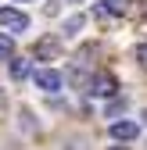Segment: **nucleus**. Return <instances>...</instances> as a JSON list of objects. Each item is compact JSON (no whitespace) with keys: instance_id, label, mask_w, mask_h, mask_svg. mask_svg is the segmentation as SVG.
I'll use <instances>...</instances> for the list:
<instances>
[{"instance_id":"f257e3e1","label":"nucleus","mask_w":147,"mask_h":150,"mask_svg":"<svg viewBox=\"0 0 147 150\" xmlns=\"http://www.w3.org/2000/svg\"><path fill=\"white\" fill-rule=\"evenodd\" d=\"M0 25L11 29V32H25L29 29V14L25 11H14V7H0Z\"/></svg>"},{"instance_id":"4468645a","label":"nucleus","mask_w":147,"mask_h":150,"mask_svg":"<svg viewBox=\"0 0 147 150\" xmlns=\"http://www.w3.org/2000/svg\"><path fill=\"white\" fill-rule=\"evenodd\" d=\"M143 122H147V111H143Z\"/></svg>"},{"instance_id":"0eeeda50","label":"nucleus","mask_w":147,"mask_h":150,"mask_svg":"<svg viewBox=\"0 0 147 150\" xmlns=\"http://www.w3.org/2000/svg\"><path fill=\"white\" fill-rule=\"evenodd\" d=\"M7 57H14V40L0 32V61H7Z\"/></svg>"},{"instance_id":"6e6552de","label":"nucleus","mask_w":147,"mask_h":150,"mask_svg":"<svg viewBox=\"0 0 147 150\" xmlns=\"http://www.w3.org/2000/svg\"><path fill=\"white\" fill-rule=\"evenodd\" d=\"M101 7H104L108 14H122L126 7H129V0H101Z\"/></svg>"},{"instance_id":"ddd939ff","label":"nucleus","mask_w":147,"mask_h":150,"mask_svg":"<svg viewBox=\"0 0 147 150\" xmlns=\"http://www.w3.org/2000/svg\"><path fill=\"white\" fill-rule=\"evenodd\" d=\"M72 4H83V0H72Z\"/></svg>"},{"instance_id":"9b49d317","label":"nucleus","mask_w":147,"mask_h":150,"mask_svg":"<svg viewBox=\"0 0 147 150\" xmlns=\"http://www.w3.org/2000/svg\"><path fill=\"white\" fill-rule=\"evenodd\" d=\"M136 61L147 68V43H140V47H136Z\"/></svg>"},{"instance_id":"1a4fd4ad","label":"nucleus","mask_w":147,"mask_h":150,"mask_svg":"<svg viewBox=\"0 0 147 150\" xmlns=\"http://www.w3.org/2000/svg\"><path fill=\"white\" fill-rule=\"evenodd\" d=\"M36 54H40V57L50 54V57H54V54H58V40H40V43H36Z\"/></svg>"},{"instance_id":"39448f33","label":"nucleus","mask_w":147,"mask_h":150,"mask_svg":"<svg viewBox=\"0 0 147 150\" xmlns=\"http://www.w3.org/2000/svg\"><path fill=\"white\" fill-rule=\"evenodd\" d=\"M11 79L14 82H25V79H32V64L22 57V61H11Z\"/></svg>"},{"instance_id":"f03ea898","label":"nucleus","mask_w":147,"mask_h":150,"mask_svg":"<svg viewBox=\"0 0 147 150\" xmlns=\"http://www.w3.org/2000/svg\"><path fill=\"white\" fill-rule=\"evenodd\" d=\"M32 82L40 86L43 93H61V71H54V68H40V71H32Z\"/></svg>"},{"instance_id":"423d86ee","label":"nucleus","mask_w":147,"mask_h":150,"mask_svg":"<svg viewBox=\"0 0 147 150\" xmlns=\"http://www.w3.org/2000/svg\"><path fill=\"white\" fill-rule=\"evenodd\" d=\"M86 25V18H83V11L79 14H72V18H65V25H61V32L65 36H79V29Z\"/></svg>"},{"instance_id":"f8f14e48","label":"nucleus","mask_w":147,"mask_h":150,"mask_svg":"<svg viewBox=\"0 0 147 150\" xmlns=\"http://www.w3.org/2000/svg\"><path fill=\"white\" fill-rule=\"evenodd\" d=\"M111 150H126V146H111Z\"/></svg>"},{"instance_id":"20e7f679","label":"nucleus","mask_w":147,"mask_h":150,"mask_svg":"<svg viewBox=\"0 0 147 150\" xmlns=\"http://www.w3.org/2000/svg\"><path fill=\"white\" fill-rule=\"evenodd\" d=\"M108 136L118 139V143L136 139V136H140V125H136V122H111V125H108Z\"/></svg>"},{"instance_id":"7ed1b4c3","label":"nucleus","mask_w":147,"mask_h":150,"mask_svg":"<svg viewBox=\"0 0 147 150\" xmlns=\"http://www.w3.org/2000/svg\"><path fill=\"white\" fill-rule=\"evenodd\" d=\"M86 89L93 93V97H104V100H108V97H115V93H118V89H115V79H111V75H104V71H97L93 79L86 82Z\"/></svg>"},{"instance_id":"9d476101","label":"nucleus","mask_w":147,"mask_h":150,"mask_svg":"<svg viewBox=\"0 0 147 150\" xmlns=\"http://www.w3.org/2000/svg\"><path fill=\"white\" fill-rule=\"evenodd\" d=\"M122 107H126V100H115V104H108V107H104V115H108V118H111V115H118V111H122Z\"/></svg>"}]
</instances>
